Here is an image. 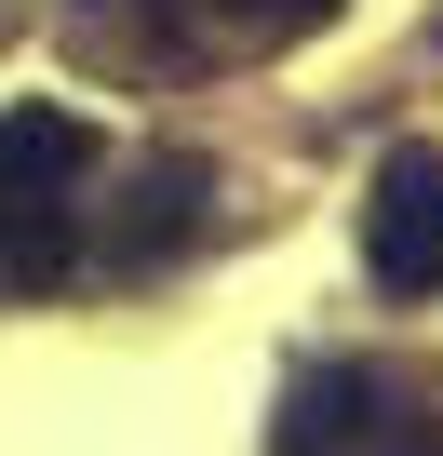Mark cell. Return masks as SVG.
I'll return each mask as SVG.
<instances>
[{
  "instance_id": "cell-1",
  "label": "cell",
  "mask_w": 443,
  "mask_h": 456,
  "mask_svg": "<svg viewBox=\"0 0 443 456\" xmlns=\"http://www.w3.org/2000/svg\"><path fill=\"white\" fill-rule=\"evenodd\" d=\"M363 269H376V296H443V148H390L376 161Z\"/></svg>"
},
{
  "instance_id": "cell-2",
  "label": "cell",
  "mask_w": 443,
  "mask_h": 456,
  "mask_svg": "<svg viewBox=\"0 0 443 456\" xmlns=\"http://www.w3.org/2000/svg\"><path fill=\"white\" fill-rule=\"evenodd\" d=\"M94 175V121L68 108H0V201H54Z\"/></svg>"
},
{
  "instance_id": "cell-3",
  "label": "cell",
  "mask_w": 443,
  "mask_h": 456,
  "mask_svg": "<svg viewBox=\"0 0 443 456\" xmlns=\"http://www.w3.org/2000/svg\"><path fill=\"white\" fill-rule=\"evenodd\" d=\"M363 429H376V376H363V362L296 376V403H283V456H363Z\"/></svg>"
},
{
  "instance_id": "cell-4",
  "label": "cell",
  "mask_w": 443,
  "mask_h": 456,
  "mask_svg": "<svg viewBox=\"0 0 443 456\" xmlns=\"http://www.w3.org/2000/svg\"><path fill=\"white\" fill-rule=\"evenodd\" d=\"M81 269V188H54V201H0V282H68Z\"/></svg>"
},
{
  "instance_id": "cell-5",
  "label": "cell",
  "mask_w": 443,
  "mask_h": 456,
  "mask_svg": "<svg viewBox=\"0 0 443 456\" xmlns=\"http://www.w3.org/2000/svg\"><path fill=\"white\" fill-rule=\"evenodd\" d=\"M188 28H229V41H283V28H309V14H336V0H175Z\"/></svg>"
},
{
  "instance_id": "cell-6",
  "label": "cell",
  "mask_w": 443,
  "mask_h": 456,
  "mask_svg": "<svg viewBox=\"0 0 443 456\" xmlns=\"http://www.w3.org/2000/svg\"><path fill=\"white\" fill-rule=\"evenodd\" d=\"M416 456H443V429H430V443H416Z\"/></svg>"
}]
</instances>
